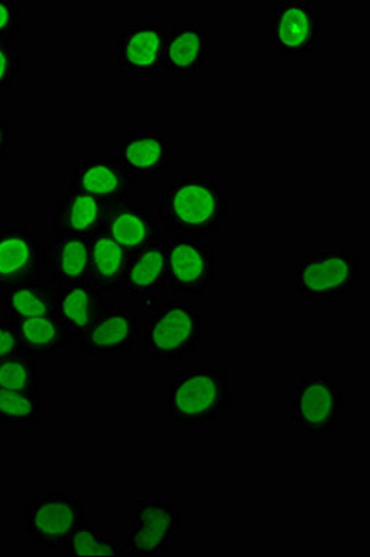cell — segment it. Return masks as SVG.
Listing matches in <instances>:
<instances>
[{
  "label": "cell",
  "mask_w": 370,
  "mask_h": 557,
  "mask_svg": "<svg viewBox=\"0 0 370 557\" xmlns=\"http://www.w3.org/2000/svg\"><path fill=\"white\" fill-rule=\"evenodd\" d=\"M107 203L82 189L67 185L59 193L53 210V235L89 237L101 228Z\"/></svg>",
  "instance_id": "18"
},
{
  "label": "cell",
  "mask_w": 370,
  "mask_h": 557,
  "mask_svg": "<svg viewBox=\"0 0 370 557\" xmlns=\"http://www.w3.org/2000/svg\"><path fill=\"white\" fill-rule=\"evenodd\" d=\"M211 61V36L200 23H180L166 36L164 70L196 73L207 70Z\"/></svg>",
  "instance_id": "19"
},
{
  "label": "cell",
  "mask_w": 370,
  "mask_h": 557,
  "mask_svg": "<svg viewBox=\"0 0 370 557\" xmlns=\"http://www.w3.org/2000/svg\"><path fill=\"white\" fill-rule=\"evenodd\" d=\"M155 212L172 237H212L227 222V187L220 177H176L163 189Z\"/></svg>",
  "instance_id": "1"
},
{
  "label": "cell",
  "mask_w": 370,
  "mask_h": 557,
  "mask_svg": "<svg viewBox=\"0 0 370 557\" xmlns=\"http://www.w3.org/2000/svg\"><path fill=\"white\" fill-rule=\"evenodd\" d=\"M40 404L37 394L0 389V426L10 429L30 428L39 422Z\"/></svg>",
  "instance_id": "25"
},
{
  "label": "cell",
  "mask_w": 370,
  "mask_h": 557,
  "mask_svg": "<svg viewBox=\"0 0 370 557\" xmlns=\"http://www.w3.org/2000/svg\"><path fill=\"white\" fill-rule=\"evenodd\" d=\"M59 293L42 278L7 288L3 309L10 320L22 321L32 318L57 315Z\"/></svg>",
  "instance_id": "22"
},
{
  "label": "cell",
  "mask_w": 370,
  "mask_h": 557,
  "mask_svg": "<svg viewBox=\"0 0 370 557\" xmlns=\"http://www.w3.org/2000/svg\"><path fill=\"white\" fill-rule=\"evenodd\" d=\"M101 228L127 253L143 249L160 238L158 219L131 198L107 205Z\"/></svg>",
  "instance_id": "16"
},
{
  "label": "cell",
  "mask_w": 370,
  "mask_h": 557,
  "mask_svg": "<svg viewBox=\"0 0 370 557\" xmlns=\"http://www.w3.org/2000/svg\"><path fill=\"white\" fill-rule=\"evenodd\" d=\"M234 401L229 367L197 366L178 371L163 391V412L180 426L217 423Z\"/></svg>",
  "instance_id": "2"
},
{
  "label": "cell",
  "mask_w": 370,
  "mask_h": 557,
  "mask_svg": "<svg viewBox=\"0 0 370 557\" xmlns=\"http://www.w3.org/2000/svg\"><path fill=\"white\" fill-rule=\"evenodd\" d=\"M114 156L135 180L163 176L172 163L171 144L162 131L127 132L116 144Z\"/></svg>",
  "instance_id": "15"
},
{
  "label": "cell",
  "mask_w": 370,
  "mask_h": 557,
  "mask_svg": "<svg viewBox=\"0 0 370 557\" xmlns=\"http://www.w3.org/2000/svg\"><path fill=\"white\" fill-rule=\"evenodd\" d=\"M23 352L33 357H51L72 345L73 336L57 315L15 321Z\"/></svg>",
  "instance_id": "23"
},
{
  "label": "cell",
  "mask_w": 370,
  "mask_h": 557,
  "mask_svg": "<svg viewBox=\"0 0 370 557\" xmlns=\"http://www.w3.org/2000/svg\"><path fill=\"white\" fill-rule=\"evenodd\" d=\"M85 519L84 502L70 493H45L26 505V528L32 542L60 550Z\"/></svg>",
  "instance_id": "8"
},
{
  "label": "cell",
  "mask_w": 370,
  "mask_h": 557,
  "mask_svg": "<svg viewBox=\"0 0 370 557\" xmlns=\"http://www.w3.org/2000/svg\"><path fill=\"white\" fill-rule=\"evenodd\" d=\"M64 556L67 557H119L127 556L125 544L118 536L101 530L96 523L82 521L64 544Z\"/></svg>",
  "instance_id": "24"
},
{
  "label": "cell",
  "mask_w": 370,
  "mask_h": 557,
  "mask_svg": "<svg viewBox=\"0 0 370 557\" xmlns=\"http://www.w3.org/2000/svg\"><path fill=\"white\" fill-rule=\"evenodd\" d=\"M12 141L11 123L5 115L0 114V163L10 154Z\"/></svg>",
  "instance_id": "30"
},
{
  "label": "cell",
  "mask_w": 370,
  "mask_h": 557,
  "mask_svg": "<svg viewBox=\"0 0 370 557\" xmlns=\"http://www.w3.org/2000/svg\"><path fill=\"white\" fill-rule=\"evenodd\" d=\"M218 256L205 238L171 237L166 245L170 290L184 300H196L215 284Z\"/></svg>",
  "instance_id": "7"
},
{
  "label": "cell",
  "mask_w": 370,
  "mask_h": 557,
  "mask_svg": "<svg viewBox=\"0 0 370 557\" xmlns=\"http://www.w3.org/2000/svg\"><path fill=\"white\" fill-rule=\"evenodd\" d=\"M270 49L285 60H308L318 53L326 27L311 0H282L270 8Z\"/></svg>",
  "instance_id": "6"
},
{
  "label": "cell",
  "mask_w": 370,
  "mask_h": 557,
  "mask_svg": "<svg viewBox=\"0 0 370 557\" xmlns=\"http://www.w3.org/2000/svg\"><path fill=\"white\" fill-rule=\"evenodd\" d=\"M22 5L16 0H0V40H11L22 33Z\"/></svg>",
  "instance_id": "28"
},
{
  "label": "cell",
  "mask_w": 370,
  "mask_h": 557,
  "mask_svg": "<svg viewBox=\"0 0 370 557\" xmlns=\"http://www.w3.org/2000/svg\"><path fill=\"white\" fill-rule=\"evenodd\" d=\"M130 253L102 228L89 235V263L85 282L111 297L122 288Z\"/></svg>",
  "instance_id": "20"
},
{
  "label": "cell",
  "mask_w": 370,
  "mask_h": 557,
  "mask_svg": "<svg viewBox=\"0 0 370 557\" xmlns=\"http://www.w3.org/2000/svg\"><path fill=\"white\" fill-rule=\"evenodd\" d=\"M147 357L156 364H172L195 357L201 341V315L195 305L163 297L143 325Z\"/></svg>",
  "instance_id": "4"
},
{
  "label": "cell",
  "mask_w": 370,
  "mask_h": 557,
  "mask_svg": "<svg viewBox=\"0 0 370 557\" xmlns=\"http://www.w3.org/2000/svg\"><path fill=\"white\" fill-rule=\"evenodd\" d=\"M347 406V394L336 379L328 374H303L292 389L291 416L294 426L306 437H329Z\"/></svg>",
  "instance_id": "5"
},
{
  "label": "cell",
  "mask_w": 370,
  "mask_h": 557,
  "mask_svg": "<svg viewBox=\"0 0 370 557\" xmlns=\"http://www.w3.org/2000/svg\"><path fill=\"white\" fill-rule=\"evenodd\" d=\"M45 272V246L27 225H0V290L35 282Z\"/></svg>",
  "instance_id": "11"
},
{
  "label": "cell",
  "mask_w": 370,
  "mask_h": 557,
  "mask_svg": "<svg viewBox=\"0 0 370 557\" xmlns=\"http://www.w3.org/2000/svg\"><path fill=\"white\" fill-rule=\"evenodd\" d=\"M89 263V237L52 235L45 246V272L57 293L85 282Z\"/></svg>",
  "instance_id": "17"
},
{
  "label": "cell",
  "mask_w": 370,
  "mask_h": 557,
  "mask_svg": "<svg viewBox=\"0 0 370 557\" xmlns=\"http://www.w3.org/2000/svg\"><path fill=\"white\" fill-rule=\"evenodd\" d=\"M22 352L23 348L20 344L14 321L8 317L0 318V361Z\"/></svg>",
  "instance_id": "29"
},
{
  "label": "cell",
  "mask_w": 370,
  "mask_h": 557,
  "mask_svg": "<svg viewBox=\"0 0 370 557\" xmlns=\"http://www.w3.org/2000/svg\"><path fill=\"white\" fill-rule=\"evenodd\" d=\"M0 389L39 392V369L36 357L18 354L0 361Z\"/></svg>",
  "instance_id": "26"
},
{
  "label": "cell",
  "mask_w": 370,
  "mask_h": 557,
  "mask_svg": "<svg viewBox=\"0 0 370 557\" xmlns=\"http://www.w3.org/2000/svg\"><path fill=\"white\" fill-rule=\"evenodd\" d=\"M69 184L100 198L107 205L131 198L137 188V180L123 169L114 152L82 157L72 169Z\"/></svg>",
  "instance_id": "14"
},
{
  "label": "cell",
  "mask_w": 370,
  "mask_h": 557,
  "mask_svg": "<svg viewBox=\"0 0 370 557\" xmlns=\"http://www.w3.org/2000/svg\"><path fill=\"white\" fill-rule=\"evenodd\" d=\"M22 65V49L12 45L11 40H0V92L14 86Z\"/></svg>",
  "instance_id": "27"
},
{
  "label": "cell",
  "mask_w": 370,
  "mask_h": 557,
  "mask_svg": "<svg viewBox=\"0 0 370 557\" xmlns=\"http://www.w3.org/2000/svg\"><path fill=\"white\" fill-rule=\"evenodd\" d=\"M166 36L162 24L135 23L122 28L114 45L118 72L138 78L159 76L166 72Z\"/></svg>",
  "instance_id": "10"
},
{
  "label": "cell",
  "mask_w": 370,
  "mask_h": 557,
  "mask_svg": "<svg viewBox=\"0 0 370 557\" xmlns=\"http://www.w3.org/2000/svg\"><path fill=\"white\" fill-rule=\"evenodd\" d=\"M359 276V256L349 247L304 251L292 270L295 292L306 302L323 308L347 300Z\"/></svg>",
  "instance_id": "3"
},
{
  "label": "cell",
  "mask_w": 370,
  "mask_h": 557,
  "mask_svg": "<svg viewBox=\"0 0 370 557\" xmlns=\"http://www.w3.org/2000/svg\"><path fill=\"white\" fill-rule=\"evenodd\" d=\"M111 302L113 297L104 295L86 282H81L59 292L57 317L77 342L98 313L110 307Z\"/></svg>",
  "instance_id": "21"
},
{
  "label": "cell",
  "mask_w": 370,
  "mask_h": 557,
  "mask_svg": "<svg viewBox=\"0 0 370 557\" xmlns=\"http://www.w3.org/2000/svg\"><path fill=\"white\" fill-rule=\"evenodd\" d=\"M181 532V513L174 503L162 497H141L135 509L133 528L126 536V555L160 557L174 546Z\"/></svg>",
  "instance_id": "9"
},
{
  "label": "cell",
  "mask_w": 370,
  "mask_h": 557,
  "mask_svg": "<svg viewBox=\"0 0 370 557\" xmlns=\"http://www.w3.org/2000/svg\"><path fill=\"white\" fill-rule=\"evenodd\" d=\"M168 238L160 237L151 245L130 253L122 288L137 300L139 307L153 309L170 288L166 272Z\"/></svg>",
  "instance_id": "13"
},
{
  "label": "cell",
  "mask_w": 370,
  "mask_h": 557,
  "mask_svg": "<svg viewBox=\"0 0 370 557\" xmlns=\"http://www.w3.org/2000/svg\"><path fill=\"white\" fill-rule=\"evenodd\" d=\"M143 323L138 312L125 307L102 309L82 334V354L126 355L141 341Z\"/></svg>",
  "instance_id": "12"
}]
</instances>
